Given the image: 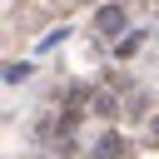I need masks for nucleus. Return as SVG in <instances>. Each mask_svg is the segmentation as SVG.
Returning a JSON list of instances; mask_svg holds the SVG:
<instances>
[{"label": "nucleus", "instance_id": "nucleus-3", "mask_svg": "<svg viewBox=\"0 0 159 159\" xmlns=\"http://www.w3.org/2000/svg\"><path fill=\"white\" fill-rule=\"evenodd\" d=\"M114 50H119V55H134V50H139V35H124V40L114 45Z\"/></svg>", "mask_w": 159, "mask_h": 159}, {"label": "nucleus", "instance_id": "nucleus-1", "mask_svg": "<svg viewBox=\"0 0 159 159\" xmlns=\"http://www.w3.org/2000/svg\"><path fill=\"white\" fill-rule=\"evenodd\" d=\"M124 30V5H104L94 15V35H119Z\"/></svg>", "mask_w": 159, "mask_h": 159}, {"label": "nucleus", "instance_id": "nucleus-4", "mask_svg": "<svg viewBox=\"0 0 159 159\" xmlns=\"http://www.w3.org/2000/svg\"><path fill=\"white\" fill-rule=\"evenodd\" d=\"M154 139H159V119H154Z\"/></svg>", "mask_w": 159, "mask_h": 159}, {"label": "nucleus", "instance_id": "nucleus-2", "mask_svg": "<svg viewBox=\"0 0 159 159\" xmlns=\"http://www.w3.org/2000/svg\"><path fill=\"white\" fill-rule=\"evenodd\" d=\"M94 154H99V159H124V154H129V144H124L119 134H104V139L94 144Z\"/></svg>", "mask_w": 159, "mask_h": 159}]
</instances>
